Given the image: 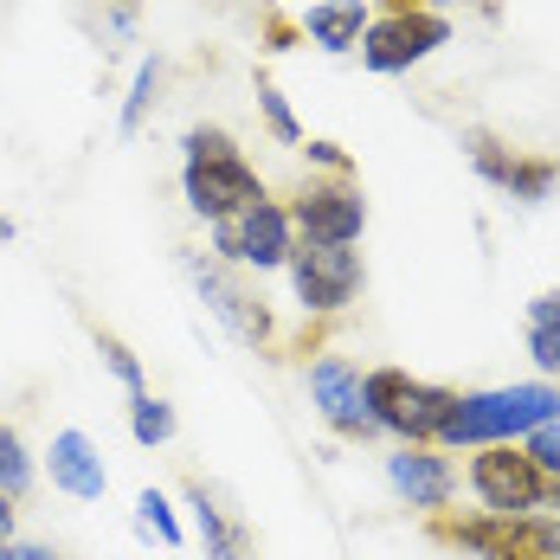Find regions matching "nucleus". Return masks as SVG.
Listing matches in <instances>:
<instances>
[{
    "instance_id": "nucleus-1",
    "label": "nucleus",
    "mask_w": 560,
    "mask_h": 560,
    "mask_svg": "<svg viewBox=\"0 0 560 560\" xmlns=\"http://www.w3.org/2000/svg\"><path fill=\"white\" fill-rule=\"evenodd\" d=\"M361 399L374 412V425L399 439V445H445V425L457 412V387H439V381H412L406 368H368L361 374Z\"/></svg>"
},
{
    "instance_id": "nucleus-2",
    "label": "nucleus",
    "mask_w": 560,
    "mask_h": 560,
    "mask_svg": "<svg viewBox=\"0 0 560 560\" xmlns=\"http://www.w3.org/2000/svg\"><path fill=\"white\" fill-rule=\"evenodd\" d=\"M548 419H560L555 381H515V387H497V393H464L445 425V445H470V451L509 445V439H528Z\"/></svg>"
},
{
    "instance_id": "nucleus-3",
    "label": "nucleus",
    "mask_w": 560,
    "mask_h": 560,
    "mask_svg": "<svg viewBox=\"0 0 560 560\" xmlns=\"http://www.w3.org/2000/svg\"><path fill=\"white\" fill-rule=\"evenodd\" d=\"M432 541H445V548H464V555L477 560H560V515H490V509H477V515H451L439 509L432 522Z\"/></svg>"
},
{
    "instance_id": "nucleus-4",
    "label": "nucleus",
    "mask_w": 560,
    "mask_h": 560,
    "mask_svg": "<svg viewBox=\"0 0 560 560\" xmlns=\"http://www.w3.org/2000/svg\"><path fill=\"white\" fill-rule=\"evenodd\" d=\"M470 490H477V503L490 515H541V509L560 503V477H548L522 451V439L470 451Z\"/></svg>"
},
{
    "instance_id": "nucleus-5",
    "label": "nucleus",
    "mask_w": 560,
    "mask_h": 560,
    "mask_svg": "<svg viewBox=\"0 0 560 560\" xmlns=\"http://www.w3.org/2000/svg\"><path fill=\"white\" fill-rule=\"evenodd\" d=\"M283 207L303 245H354L368 232V194L354 174H310Z\"/></svg>"
},
{
    "instance_id": "nucleus-6",
    "label": "nucleus",
    "mask_w": 560,
    "mask_h": 560,
    "mask_svg": "<svg viewBox=\"0 0 560 560\" xmlns=\"http://www.w3.org/2000/svg\"><path fill=\"white\" fill-rule=\"evenodd\" d=\"M296 252V225H290V207L283 200H258L245 207L238 220H213V258L220 265H245V271H283Z\"/></svg>"
},
{
    "instance_id": "nucleus-7",
    "label": "nucleus",
    "mask_w": 560,
    "mask_h": 560,
    "mask_svg": "<svg viewBox=\"0 0 560 560\" xmlns=\"http://www.w3.org/2000/svg\"><path fill=\"white\" fill-rule=\"evenodd\" d=\"M290 290H296V303H303V316H341L354 296H361V252L354 245H303L296 238V252H290Z\"/></svg>"
},
{
    "instance_id": "nucleus-8",
    "label": "nucleus",
    "mask_w": 560,
    "mask_h": 560,
    "mask_svg": "<svg viewBox=\"0 0 560 560\" xmlns=\"http://www.w3.org/2000/svg\"><path fill=\"white\" fill-rule=\"evenodd\" d=\"M439 46H451V20H445V13H432V7H419V13H374L354 52H361L368 71L393 78V71L425 65Z\"/></svg>"
},
{
    "instance_id": "nucleus-9",
    "label": "nucleus",
    "mask_w": 560,
    "mask_h": 560,
    "mask_svg": "<svg viewBox=\"0 0 560 560\" xmlns=\"http://www.w3.org/2000/svg\"><path fill=\"white\" fill-rule=\"evenodd\" d=\"M464 155H470V168L483 174L490 187H503L509 200H522V207H541L560 180V155H522V149H509L503 136H490V129H464Z\"/></svg>"
},
{
    "instance_id": "nucleus-10",
    "label": "nucleus",
    "mask_w": 560,
    "mask_h": 560,
    "mask_svg": "<svg viewBox=\"0 0 560 560\" xmlns=\"http://www.w3.org/2000/svg\"><path fill=\"white\" fill-rule=\"evenodd\" d=\"M187 278H194V290H200V303H207V310H213L225 329L245 341V348H271V341H278L271 310H265L252 290H238V283L225 278L220 258H207V252H187Z\"/></svg>"
},
{
    "instance_id": "nucleus-11",
    "label": "nucleus",
    "mask_w": 560,
    "mask_h": 560,
    "mask_svg": "<svg viewBox=\"0 0 560 560\" xmlns=\"http://www.w3.org/2000/svg\"><path fill=\"white\" fill-rule=\"evenodd\" d=\"M180 194H187V207L200 220L213 225V220H238L245 207H258L265 180H258V168L245 155H232V162H180Z\"/></svg>"
},
{
    "instance_id": "nucleus-12",
    "label": "nucleus",
    "mask_w": 560,
    "mask_h": 560,
    "mask_svg": "<svg viewBox=\"0 0 560 560\" xmlns=\"http://www.w3.org/2000/svg\"><path fill=\"white\" fill-rule=\"evenodd\" d=\"M310 399H316V412H323V425H329L336 439H354V445L381 439V425H374V412H368V399H361V368H354V361L316 354V368H310Z\"/></svg>"
},
{
    "instance_id": "nucleus-13",
    "label": "nucleus",
    "mask_w": 560,
    "mask_h": 560,
    "mask_svg": "<svg viewBox=\"0 0 560 560\" xmlns=\"http://www.w3.org/2000/svg\"><path fill=\"white\" fill-rule=\"evenodd\" d=\"M387 483H393L399 503H412L419 515H439V509H451L464 477H457V464L445 457V445H393Z\"/></svg>"
},
{
    "instance_id": "nucleus-14",
    "label": "nucleus",
    "mask_w": 560,
    "mask_h": 560,
    "mask_svg": "<svg viewBox=\"0 0 560 560\" xmlns=\"http://www.w3.org/2000/svg\"><path fill=\"white\" fill-rule=\"evenodd\" d=\"M46 477H52V490L78 497V503H104V490H110V464H104V451L91 445V432H78V425L52 432Z\"/></svg>"
},
{
    "instance_id": "nucleus-15",
    "label": "nucleus",
    "mask_w": 560,
    "mask_h": 560,
    "mask_svg": "<svg viewBox=\"0 0 560 560\" xmlns=\"http://www.w3.org/2000/svg\"><path fill=\"white\" fill-rule=\"evenodd\" d=\"M187 509H194V535H200L207 560H252V528L232 509L213 503L207 483H187Z\"/></svg>"
},
{
    "instance_id": "nucleus-16",
    "label": "nucleus",
    "mask_w": 560,
    "mask_h": 560,
    "mask_svg": "<svg viewBox=\"0 0 560 560\" xmlns=\"http://www.w3.org/2000/svg\"><path fill=\"white\" fill-rule=\"evenodd\" d=\"M368 20H374L368 0H316L296 26H303V39H316L323 52H354L361 33H368Z\"/></svg>"
},
{
    "instance_id": "nucleus-17",
    "label": "nucleus",
    "mask_w": 560,
    "mask_h": 560,
    "mask_svg": "<svg viewBox=\"0 0 560 560\" xmlns=\"http://www.w3.org/2000/svg\"><path fill=\"white\" fill-rule=\"evenodd\" d=\"M528 354L541 374H560V290L528 296Z\"/></svg>"
},
{
    "instance_id": "nucleus-18",
    "label": "nucleus",
    "mask_w": 560,
    "mask_h": 560,
    "mask_svg": "<svg viewBox=\"0 0 560 560\" xmlns=\"http://www.w3.org/2000/svg\"><path fill=\"white\" fill-rule=\"evenodd\" d=\"M174 432H180V419H174V406L162 399V393H129V439L142 451L168 445Z\"/></svg>"
},
{
    "instance_id": "nucleus-19",
    "label": "nucleus",
    "mask_w": 560,
    "mask_h": 560,
    "mask_svg": "<svg viewBox=\"0 0 560 560\" xmlns=\"http://www.w3.org/2000/svg\"><path fill=\"white\" fill-rule=\"evenodd\" d=\"M155 97H162V58H142L136 65V84H129V97H122V116H116V129L122 136H136L149 110H155Z\"/></svg>"
},
{
    "instance_id": "nucleus-20",
    "label": "nucleus",
    "mask_w": 560,
    "mask_h": 560,
    "mask_svg": "<svg viewBox=\"0 0 560 560\" xmlns=\"http://www.w3.org/2000/svg\"><path fill=\"white\" fill-rule=\"evenodd\" d=\"M33 477H39V470H33L26 439H20L13 425H0V497H7V503H20V497L33 490Z\"/></svg>"
},
{
    "instance_id": "nucleus-21",
    "label": "nucleus",
    "mask_w": 560,
    "mask_h": 560,
    "mask_svg": "<svg viewBox=\"0 0 560 560\" xmlns=\"http://www.w3.org/2000/svg\"><path fill=\"white\" fill-rule=\"evenodd\" d=\"M136 522H142L162 548H180V541H187V528H180V515H174V503L162 490H142V497H136Z\"/></svg>"
},
{
    "instance_id": "nucleus-22",
    "label": "nucleus",
    "mask_w": 560,
    "mask_h": 560,
    "mask_svg": "<svg viewBox=\"0 0 560 560\" xmlns=\"http://www.w3.org/2000/svg\"><path fill=\"white\" fill-rule=\"evenodd\" d=\"M97 354H104V368L116 374V387H122V393H149V374H142V361L129 354V341H122V336L97 329Z\"/></svg>"
},
{
    "instance_id": "nucleus-23",
    "label": "nucleus",
    "mask_w": 560,
    "mask_h": 560,
    "mask_svg": "<svg viewBox=\"0 0 560 560\" xmlns=\"http://www.w3.org/2000/svg\"><path fill=\"white\" fill-rule=\"evenodd\" d=\"M258 110H265V122H271V136H278L283 149H303V122L290 116V104H283V91L258 71Z\"/></svg>"
},
{
    "instance_id": "nucleus-24",
    "label": "nucleus",
    "mask_w": 560,
    "mask_h": 560,
    "mask_svg": "<svg viewBox=\"0 0 560 560\" xmlns=\"http://www.w3.org/2000/svg\"><path fill=\"white\" fill-rule=\"evenodd\" d=\"M180 149H187V162H232V155H238L232 129H220V122H194V129L180 136Z\"/></svg>"
},
{
    "instance_id": "nucleus-25",
    "label": "nucleus",
    "mask_w": 560,
    "mask_h": 560,
    "mask_svg": "<svg viewBox=\"0 0 560 560\" xmlns=\"http://www.w3.org/2000/svg\"><path fill=\"white\" fill-rule=\"evenodd\" d=\"M303 155H310L323 174H354V155H348L341 142H329V136H303Z\"/></svg>"
},
{
    "instance_id": "nucleus-26",
    "label": "nucleus",
    "mask_w": 560,
    "mask_h": 560,
    "mask_svg": "<svg viewBox=\"0 0 560 560\" xmlns=\"http://www.w3.org/2000/svg\"><path fill=\"white\" fill-rule=\"evenodd\" d=\"M296 33H303V26H290V20H278V13L265 20V46H271V52H283V46H290Z\"/></svg>"
},
{
    "instance_id": "nucleus-27",
    "label": "nucleus",
    "mask_w": 560,
    "mask_h": 560,
    "mask_svg": "<svg viewBox=\"0 0 560 560\" xmlns=\"http://www.w3.org/2000/svg\"><path fill=\"white\" fill-rule=\"evenodd\" d=\"M13 548H20V560H58L46 541H13Z\"/></svg>"
},
{
    "instance_id": "nucleus-28",
    "label": "nucleus",
    "mask_w": 560,
    "mask_h": 560,
    "mask_svg": "<svg viewBox=\"0 0 560 560\" xmlns=\"http://www.w3.org/2000/svg\"><path fill=\"white\" fill-rule=\"evenodd\" d=\"M0 541H13V503L0 497Z\"/></svg>"
},
{
    "instance_id": "nucleus-29",
    "label": "nucleus",
    "mask_w": 560,
    "mask_h": 560,
    "mask_svg": "<svg viewBox=\"0 0 560 560\" xmlns=\"http://www.w3.org/2000/svg\"><path fill=\"white\" fill-rule=\"evenodd\" d=\"M13 238H20V225H13L7 213H0V245H13Z\"/></svg>"
},
{
    "instance_id": "nucleus-30",
    "label": "nucleus",
    "mask_w": 560,
    "mask_h": 560,
    "mask_svg": "<svg viewBox=\"0 0 560 560\" xmlns=\"http://www.w3.org/2000/svg\"><path fill=\"white\" fill-rule=\"evenodd\" d=\"M0 560H20V548H13V541H0Z\"/></svg>"
},
{
    "instance_id": "nucleus-31",
    "label": "nucleus",
    "mask_w": 560,
    "mask_h": 560,
    "mask_svg": "<svg viewBox=\"0 0 560 560\" xmlns=\"http://www.w3.org/2000/svg\"><path fill=\"white\" fill-rule=\"evenodd\" d=\"M110 7H122V13H129V7H136V0H110Z\"/></svg>"
},
{
    "instance_id": "nucleus-32",
    "label": "nucleus",
    "mask_w": 560,
    "mask_h": 560,
    "mask_svg": "<svg viewBox=\"0 0 560 560\" xmlns=\"http://www.w3.org/2000/svg\"><path fill=\"white\" fill-rule=\"evenodd\" d=\"M548 515H560V503H555V509H548Z\"/></svg>"
},
{
    "instance_id": "nucleus-33",
    "label": "nucleus",
    "mask_w": 560,
    "mask_h": 560,
    "mask_svg": "<svg viewBox=\"0 0 560 560\" xmlns=\"http://www.w3.org/2000/svg\"><path fill=\"white\" fill-rule=\"evenodd\" d=\"M483 7H490V0H483Z\"/></svg>"
}]
</instances>
